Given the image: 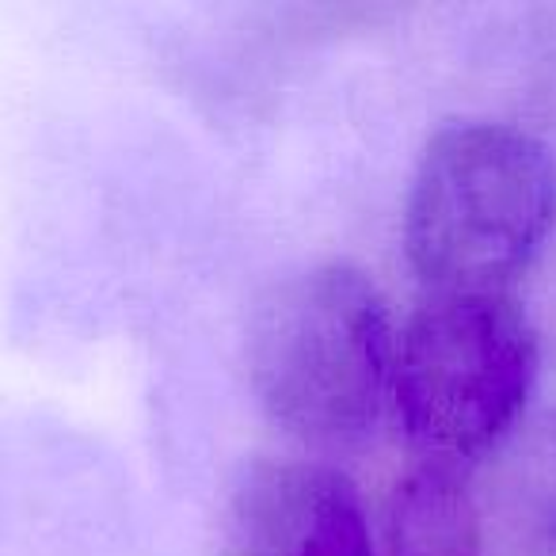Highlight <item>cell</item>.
Returning a JSON list of instances; mask_svg holds the SVG:
<instances>
[{
  "mask_svg": "<svg viewBox=\"0 0 556 556\" xmlns=\"http://www.w3.org/2000/svg\"><path fill=\"white\" fill-rule=\"evenodd\" d=\"M244 358L255 401L282 431L320 450L355 446L393 393L389 302L355 263H313L255 302Z\"/></svg>",
  "mask_w": 556,
  "mask_h": 556,
  "instance_id": "1",
  "label": "cell"
},
{
  "mask_svg": "<svg viewBox=\"0 0 556 556\" xmlns=\"http://www.w3.org/2000/svg\"><path fill=\"white\" fill-rule=\"evenodd\" d=\"M556 232V161L515 123H457L424 149L404 248L431 294H510Z\"/></svg>",
  "mask_w": 556,
  "mask_h": 556,
  "instance_id": "2",
  "label": "cell"
},
{
  "mask_svg": "<svg viewBox=\"0 0 556 556\" xmlns=\"http://www.w3.org/2000/svg\"><path fill=\"white\" fill-rule=\"evenodd\" d=\"M538 381V332L515 294H431L396 340L393 401L431 465L484 457L518 427Z\"/></svg>",
  "mask_w": 556,
  "mask_h": 556,
  "instance_id": "3",
  "label": "cell"
},
{
  "mask_svg": "<svg viewBox=\"0 0 556 556\" xmlns=\"http://www.w3.org/2000/svg\"><path fill=\"white\" fill-rule=\"evenodd\" d=\"M214 556H378L363 500L325 462H263L232 492Z\"/></svg>",
  "mask_w": 556,
  "mask_h": 556,
  "instance_id": "4",
  "label": "cell"
},
{
  "mask_svg": "<svg viewBox=\"0 0 556 556\" xmlns=\"http://www.w3.org/2000/svg\"><path fill=\"white\" fill-rule=\"evenodd\" d=\"M386 556H484V522L462 469L419 462L386 503Z\"/></svg>",
  "mask_w": 556,
  "mask_h": 556,
  "instance_id": "5",
  "label": "cell"
},
{
  "mask_svg": "<svg viewBox=\"0 0 556 556\" xmlns=\"http://www.w3.org/2000/svg\"><path fill=\"white\" fill-rule=\"evenodd\" d=\"M507 510L526 538L556 533V412H545L515 439L503 472Z\"/></svg>",
  "mask_w": 556,
  "mask_h": 556,
  "instance_id": "6",
  "label": "cell"
}]
</instances>
